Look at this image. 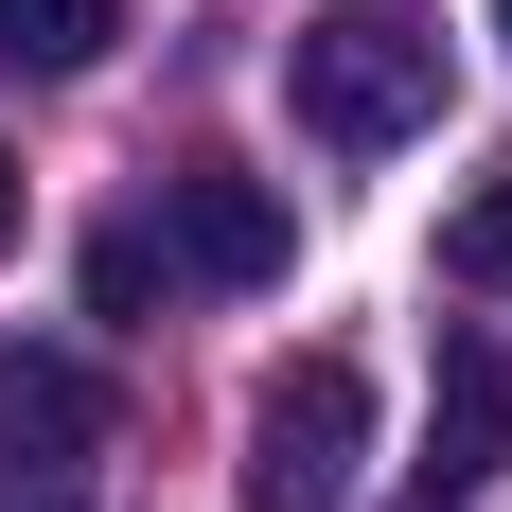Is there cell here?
Masks as SVG:
<instances>
[{
  "label": "cell",
  "instance_id": "obj_7",
  "mask_svg": "<svg viewBox=\"0 0 512 512\" xmlns=\"http://www.w3.org/2000/svg\"><path fill=\"white\" fill-rule=\"evenodd\" d=\"M442 283H460V301H512V177H477V195L442 212Z\"/></svg>",
  "mask_w": 512,
  "mask_h": 512
},
{
  "label": "cell",
  "instance_id": "obj_1",
  "mask_svg": "<svg viewBox=\"0 0 512 512\" xmlns=\"http://www.w3.org/2000/svg\"><path fill=\"white\" fill-rule=\"evenodd\" d=\"M283 106H301V142L336 159H389L442 124V18L424 0H336V18H301L283 36Z\"/></svg>",
  "mask_w": 512,
  "mask_h": 512
},
{
  "label": "cell",
  "instance_id": "obj_8",
  "mask_svg": "<svg viewBox=\"0 0 512 512\" xmlns=\"http://www.w3.org/2000/svg\"><path fill=\"white\" fill-rule=\"evenodd\" d=\"M159 301V230H89V318H142Z\"/></svg>",
  "mask_w": 512,
  "mask_h": 512
},
{
  "label": "cell",
  "instance_id": "obj_5",
  "mask_svg": "<svg viewBox=\"0 0 512 512\" xmlns=\"http://www.w3.org/2000/svg\"><path fill=\"white\" fill-rule=\"evenodd\" d=\"M89 442H106V371L89 354H0V460H53V477H71Z\"/></svg>",
  "mask_w": 512,
  "mask_h": 512
},
{
  "label": "cell",
  "instance_id": "obj_9",
  "mask_svg": "<svg viewBox=\"0 0 512 512\" xmlns=\"http://www.w3.org/2000/svg\"><path fill=\"white\" fill-rule=\"evenodd\" d=\"M0 512H89V495H71L53 460H0Z\"/></svg>",
  "mask_w": 512,
  "mask_h": 512
},
{
  "label": "cell",
  "instance_id": "obj_11",
  "mask_svg": "<svg viewBox=\"0 0 512 512\" xmlns=\"http://www.w3.org/2000/svg\"><path fill=\"white\" fill-rule=\"evenodd\" d=\"M495 36H512V0H495Z\"/></svg>",
  "mask_w": 512,
  "mask_h": 512
},
{
  "label": "cell",
  "instance_id": "obj_6",
  "mask_svg": "<svg viewBox=\"0 0 512 512\" xmlns=\"http://www.w3.org/2000/svg\"><path fill=\"white\" fill-rule=\"evenodd\" d=\"M124 36V0H0V71H89Z\"/></svg>",
  "mask_w": 512,
  "mask_h": 512
},
{
  "label": "cell",
  "instance_id": "obj_2",
  "mask_svg": "<svg viewBox=\"0 0 512 512\" xmlns=\"http://www.w3.org/2000/svg\"><path fill=\"white\" fill-rule=\"evenodd\" d=\"M354 477H371V371L283 354L248 389V512H354Z\"/></svg>",
  "mask_w": 512,
  "mask_h": 512
},
{
  "label": "cell",
  "instance_id": "obj_4",
  "mask_svg": "<svg viewBox=\"0 0 512 512\" xmlns=\"http://www.w3.org/2000/svg\"><path fill=\"white\" fill-rule=\"evenodd\" d=\"M424 477H442V495L512 477V336H495V318H460V336H442V407H424Z\"/></svg>",
  "mask_w": 512,
  "mask_h": 512
},
{
  "label": "cell",
  "instance_id": "obj_3",
  "mask_svg": "<svg viewBox=\"0 0 512 512\" xmlns=\"http://www.w3.org/2000/svg\"><path fill=\"white\" fill-rule=\"evenodd\" d=\"M159 265H177V283H212V301H265V283L301 265V212H283V177L177 159V177H159Z\"/></svg>",
  "mask_w": 512,
  "mask_h": 512
},
{
  "label": "cell",
  "instance_id": "obj_10",
  "mask_svg": "<svg viewBox=\"0 0 512 512\" xmlns=\"http://www.w3.org/2000/svg\"><path fill=\"white\" fill-rule=\"evenodd\" d=\"M0 248H18V159H0Z\"/></svg>",
  "mask_w": 512,
  "mask_h": 512
}]
</instances>
